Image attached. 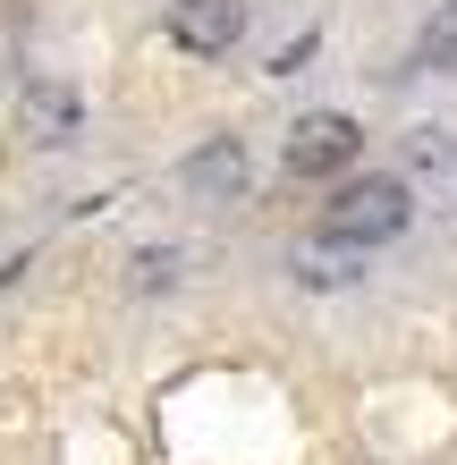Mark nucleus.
I'll use <instances>...</instances> for the list:
<instances>
[{"instance_id":"1","label":"nucleus","mask_w":457,"mask_h":465,"mask_svg":"<svg viewBox=\"0 0 457 465\" xmlns=\"http://www.w3.org/2000/svg\"><path fill=\"white\" fill-rule=\"evenodd\" d=\"M407 221H415L407 178H356L331 212H322V237L331 245H390V237H407Z\"/></svg>"},{"instance_id":"2","label":"nucleus","mask_w":457,"mask_h":465,"mask_svg":"<svg viewBox=\"0 0 457 465\" xmlns=\"http://www.w3.org/2000/svg\"><path fill=\"white\" fill-rule=\"evenodd\" d=\"M356 153H364V127H356V119H347V111H313V119L288 127L280 170H288V178H339Z\"/></svg>"},{"instance_id":"3","label":"nucleus","mask_w":457,"mask_h":465,"mask_svg":"<svg viewBox=\"0 0 457 465\" xmlns=\"http://www.w3.org/2000/svg\"><path fill=\"white\" fill-rule=\"evenodd\" d=\"M246 35V0H170V43L212 60V51H229Z\"/></svg>"},{"instance_id":"4","label":"nucleus","mask_w":457,"mask_h":465,"mask_svg":"<svg viewBox=\"0 0 457 465\" xmlns=\"http://www.w3.org/2000/svg\"><path fill=\"white\" fill-rule=\"evenodd\" d=\"M178 186H186V195H204V203L246 195V153H237L229 135H212L204 153H186V161H178Z\"/></svg>"},{"instance_id":"5","label":"nucleus","mask_w":457,"mask_h":465,"mask_svg":"<svg viewBox=\"0 0 457 465\" xmlns=\"http://www.w3.org/2000/svg\"><path fill=\"white\" fill-rule=\"evenodd\" d=\"M25 127H35V144H76L85 111H76L68 85H35V94H25Z\"/></svg>"},{"instance_id":"6","label":"nucleus","mask_w":457,"mask_h":465,"mask_svg":"<svg viewBox=\"0 0 457 465\" xmlns=\"http://www.w3.org/2000/svg\"><path fill=\"white\" fill-rule=\"evenodd\" d=\"M415 68H432V76L457 68V0H441V9L423 17V35H415Z\"/></svg>"},{"instance_id":"7","label":"nucleus","mask_w":457,"mask_h":465,"mask_svg":"<svg viewBox=\"0 0 457 465\" xmlns=\"http://www.w3.org/2000/svg\"><path fill=\"white\" fill-rule=\"evenodd\" d=\"M356 254H364V245H339V254H331V245H305L297 271H305L313 288H347V280H356Z\"/></svg>"},{"instance_id":"8","label":"nucleus","mask_w":457,"mask_h":465,"mask_svg":"<svg viewBox=\"0 0 457 465\" xmlns=\"http://www.w3.org/2000/svg\"><path fill=\"white\" fill-rule=\"evenodd\" d=\"M178 271H186V254H170V245H153V254H136V288L153 296V288H170Z\"/></svg>"},{"instance_id":"9","label":"nucleus","mask_w":457,"mask_h":465,"mask_svg":"<svg viewBox=\"0 0 457 465\" xmlns=\"http://www.w3.org/2000/svg\"><path fill=\"white\" fill-rule=\"evenodd\" d=\"M457 144H449V127H415V170H449Z\"/></svg>"},{"instance_id":"10","label":"nucleus","mask_w":457,"mask_h":465,"mask_svg":"<svg viewBox=\"0 0 457 465\" xmlns=\"http://www.w3.org/2000/svg\"><path fill=\"white\" fill-rule=\"evenodd\" d=\"M305 60H313V35H297V43H288V51H280V60H272V76H297Z\"/></svg>"}]
</instances>
